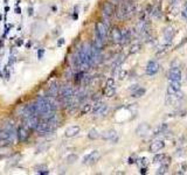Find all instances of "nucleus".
<instances>
[{"instance_id": "f257e3e1", "label": "nucleus", "mask_w": 187, "mask_h": 175, "mask_svg": "<svg viewBox=\"0 0 187 175\" xmlns=\"http://www.w3.org/2000/svg\"><path fill=\"white\" fill-rule=\"evenodd\" d=\"M74 92H75V90H74V88H73L71 84H65V85L60 87L57 99L60 102V105H62V108L69 109L73 105Z\"/></svg>"}, {"instance_id": "f03ea898", "label": "nucleus", "mask_w": 187, "mask_h": 175, "mask_svg": "<svg viewBox=\"0 0 187 175\" xmlns=\"http://www.w3.org/2000/svg\"><path fill=\"white\" fill-rule=\"evenodd\" d=\"M95 34L98 35L99 37L105 42L108 39V34H109V28L103 23L102 21L96 22L95 25Z\"/></svg>"}, {"instance_id": "7ed1b4c3", "label": "nucleus", "mask_w": 187, "mask_h": 175, "mask_svg": "<svg viewBox=\"0 0 187 175\" xmlns=\"http://www.w3.org/2000/svg\"><path fill=\"white\" fill-rule=\"evenodd\" d=\"M22 120H23V126L27 130L35 131V129H36V126H38V124L40 121V117L39 116H28Z\"/></svg>"}, {"instance_id": "20e7f679", "label": "nucleus", "mask_w": 187, "mask_h": 175, "mask_svg": "<svg viewBox=\"0 0 187 175\" xmlns=\"http://www.w3.org/2000/svg\"><path fill=\"white\" fill-rule=\"evenodd\" d=\"M92 112L95 114V117H103L107 114L108 112V105L105 103L98 102L92 106Z\"/></svg>"}, {"instance_id": "39448f33", "label": "nucleus", "mask_w": 187, "mask_h": 175, "mask_svg": "<svg viewBox=\"0 0 187 175\" xmlns=\"http://www.w3.org/2000/svg\"><path fill=\"white\" fill-rule=\"evenodd\" d=\"M99 158H101V154H99L98 151H92V152H90V153L87 154V155L84 156V159H83V164L89 165V166L95 165L99 160Z\"/></svg>"}, {"instance_id": "423d86ee", "label": "nucleus", "mask_w": 187, "mask_h": 175, "mask_svg": "<svg viewBox=\"0 0 187 175\" xmlns=\"http://www.w3.org/2000/svg\"><path fill=\"white\" fill-rule=\"evenodd\" d=\"M102 13L105 18H111L115 14V5L111 1H105L102 5Z\"/></svg>"}, {"instance_id": "0eeeda50", "label": "nucleus", "mask_w": 187, "mask_h": 175, "mask_svg": "<svg viewBox=\"0 0 187 175\" xmlns=\"http://www.w3.org/2000/svg\"><path fill=\"white\" fill-rule=\"evenodd\" d=\"M145 71H146V75H149V76L155 75L159 71V63L157 61H153V60L152 61H149L147 64H146Z\"/></svg>"}, {"instance_id": "6e6552de", "label": "nucleus", "mask_w": 187, "mask_h": 175, "mask_svg": "<svg viewBox=\"0 0 187 175\" xmlns=\"http://www.w3.org/2000/svg\"><path fill=\"white\" fill-rule=\"evenodd\" d=\"M17 138L20 142H26L29 138V130H27L25 126H20L17 129Z\"/></svg>"}, {"instance_id": "1a4fd4ad", "label": "nucleus", "mask_w": 187, "mask_h": 175, "mask_svg": "<svg viewBox=\"0 0 187 175\" xmlns=\"http://www.w3.org/2000/svg\"><path fill=\"white\" fill-rule=\"evenodd\" d=\"M167 77L170 81H180L181 79V70L178 67H172L167 73Z\"/></svg>"}, {"instance_id": "9d476101", "label": "nucleus", "mask_w": 187, "mask_h": 175, "mask_svg": "<svg viewBox=\"0 0 187 175\" xmlns=\"http://www.w3.org/2000/svg\"><path fill=\"white\" fill-rule=\"evenodd\" d=\"M59 91H60V84H59L57 82H53V83L48 87V89H47L46 96H50V97H55V98H57Z\"/></svg>"}, {"instance_id": "9b49d317", "label": "nucleus", "mask_w": 187, "mask_h": 175, "mask_svg": "<svg viewBox=\"0 0 187 175\" xmlns=\"http://www.w3.org/2000/svg\"><path fill=\"white\" fill-rule=\"evenodd\" d=\"M150 131H151L150 125L146 124V123H142V124L138 125V127H137V130H136V133H137V135H139V137H145V135H147V134L150 133Z\"/></svg>"}, {"instance_id": "f8f14e48", "label": "nucleus", "mask_w": 187, "mask_h": 175, "mask_svg": "<svg viewBox=\"0 0 187 175\" xmlns=\"http://www.w3.org/2000/svg\"><path fill=\"white\" fill-rule=\"evenodd\" d=\"M46 121H47V124H48V126H49L50 132H54L56 129L59 127V125H60V120H59V116H57V114L52 116L50 118L46 119Z\"/></svg>"}, {"instance_id": "ddd939ff", "label": "nucleus", "mask_w": 187, "mask_h": 175, "mask_svg": "<svg viewBox=\"0 0 187 175\" xmlns=\"http://www.w3.org/2000/svg\"><path fill=\"white\" fill-rule=\"evenodd\" d=\"M164 147H165V142L163 141V140H153V141L151 142L149 150H150L151 153H155V152L161 151Z\"/></svg>"}, {"instance_id": "4468645a", "label": "nucleus", "mask_w": 187, "mask_h": 175, "mask_svg": "<svg viewBox=\"0 0 187 175\" xmlns=\"http://www.w3.org/2000/svg\"><path fill=\"white\" fill-rule=\"evenodd\" d=\"M111 40L113 43H121L122 41V31L118 27H113L110 32Z\"/></svg>"}, {"instance_id": "2eb2a0df", "label": "nucleus", "mask_w": 187, "mask_h": 175, "mask_svg": "<svg viewBox=\"0 0 187 175\" xmlns=\"http://www.w3.org/2000/svg\"><path fill=\"white\" fill-rule=\"evenodd\" d=\"M174 28L173 27H171V26H167L164 28V31H163V36H164V40H165L166 42H171L172 41V39L174 37Z\"/></svg>"}, {"instance_id": "dca6fc26", "label": "nucleus", "mask_w": 187, "mask_h": 175, "mask_svg": "<svg viewBox=\"0 0 187 175\" xmlns=\"http://www.w3.org/2000/svg\"><path fill=\"white\" fill-rule=\"evenodd\" d=\"M180 89H181L180 81H171L170 85L167 88V95H174L176 92L180 91Z\"/></svg>"}, {"instance_id": "f3484780", "label": "nucleus", "mask_w": 187, "mask_h": 175, "mask_svg": "<svg viewBox=\"0 0 187 175\" xmlns=\"http://www.w3.org/2000/svg\"><path fill=\"white\" fill-rule=\"evenodd\" d=\"M102 138L104 140H110L112 142H116L118 140V135H117V132L115 130H108L102 134Z\"/></svg>"}, {"instance_id": "a211bd4d", "label": "nucleus", "mask_w": 187, "mask_h": 175, "mask_svg": "<svg viewBox=\"0 0 187 175\" xmlns=\"http://www.w3.org/2000/svg\"><path fill=\"white\" fill-rule=\"evenodd\" d=\"M182 98H184V93L178 91L174 95H168V98L166 99V103L167 104H176V103H179Z\"/></svg>"}, {"instance_id": "6ab92c4d", "label": "nucleus", "mask_w": 187, "mask_h": 175, "mask_svg": "<svg viewBox=\"0 0 187 175\" xmlns=\"http://www.w3.org/2000/svg\"><path fill=\"white\" fill-rule=\"evenodd\" d=\"M80 131H81V127L80 126L73 125V126L67 127L65 134H66V137H68V138H73V137H76L77 134L80 133Z\"/></svg>"}, {"instance_id": "aec40b11", "label": "nucleus", "mask_w": 187, "mask_h": 175, "mask_svg": "<svg viewBox=\"0 0 187 175\" xmlns=\"http://www.w3.org/2000/svg\"><path fill=\"white\" fill-rule=\"evenodd\" d=\"M130 40H131V31H129V29H124V31H122L121 43L126 44L128 42H130Z\"/></svg>"}, {"instance_id": "412c9836", "label": "nucleus", "mask_w": 187, "mask_h": 175, "mask_svg": "<svg viewBox=\"0 0 187 175\" xmlns=\"http://www.w3.org/2000/svg\"><path fill=\"white\" fill-rule=\"evenodd\" d=\"M34 171H35V173H38V174H49V169H48V167L46 166V165H40V166H36L35 168H34Z\"/></svg>"}, {"instance_id": "4be33fe9", "label": "nucleus", "mask_w": 187, "mask_h": 175, "mask_svg": "<svg viewBox=\"0 0 187 175\" xmlns=\"http://www.w3.org/2000/svg\"><path fill=\"white\" fill-rule=\"evenodd\" d=\"M144 95H145V89H144V88H137V89H134V91L132 92V97H133V98H140Z\"/></svg>"}, {"instance_id": "5701e85b", "label": "nucleus", "mask_w": 187, "mask_h": 175, "mask_svg": "<svg viewBox=\"0 0 187 175\" xmlns=\"http://www.w3.org/2000/svg\"><path fill=\"white\" fill-rule=\"evenodd\" d=\"M103 92H104V95H105L107 97H112V96H115V93H116V89H115V87H107V85H105Z\"/></svg>"}, {"instance_id": "b1692460", "label": "nucleus", "mask_w": 187, "mask_h": 175, "mask_svg": "<svg viewBox=\"0 0 187 175\" xmlns=\"http://www.w3.org/2000/svg\"><path fill=\"white\" fill-rule=\"evenodd\" d=\"M91 110H92V105H91L90 103H87V104L82 105V108H81V110H80V114H81V116L87 114V113H89Z\"/></svg>"}, {"instance_id": "393cba45", "label": "nucleus", "mask_w": 187, "mask_h": 175, "mask_svg": "<svg viewBox=\"0 0 187 175\" xmlns=\"http://www.w3.org/2000/svg\"><path fill=\"white\" fill-rule=\"evenodd\" d=\"M88 138L90 139V140H96V139H98L99 138L98 131L95 130V129H91V130L88 132Z\"/></svg>"}, {"instance_id": "a878e982", "label": "nucleus", "mask_w": 187, "mask_h": 175, "mask_svg": "<svg viewBox=\"0 0 187 175\" xmlns=\"http://www.w3.org/2000/svg\"><path fill=\"white\" fill-rule=\"evenodd\" d=\"M166 130H167V125L166 124H160L157 129H154L153 134H163V133L166 132Z\"/></svg>"}, {"instance_id": "bb28decb", "label": "nucleus", "mask_w": 187, "mask_h": 175, "mask_svg": "<svg viewBox=\"0 0 187 175\" xmlns=\"http://www.w3.org/2000/svg\"><path fill=\"white\" fill-rule=\"evenodd\" d=\"M166 159L165 154H155L153 158V164H161L164 162Z\"/></svg>"}, {"instance_id": "cd10ccee", "label": "nucleus", "mask_w": 187, "mask_h": 175, "mask_svg": "<svg viewBox=\"0 0 187 175\" xmlns=\"http://www.w3.org/2000/svg\"><path fill=\"white\" fill-rule=\"evenodd\" d=\"M77 159H78V156H77L76 154H69V155L67 156V162L69 165L75 164L77 161Z\"/></svg>"}, {"instance_id": "c85d7f7f", "label": "nucleus", "mask_w": 187, "mask_h": 175, "mask_svg": "<svg viewBox=\"0 0 187 175\" xmlns=\"http://www.w3.org/2000/svg\"><path fill=\"white\" fill-rule=\"evenodd\" d=\"M167 171H168V166H167V165L165 166V164H164V165H161V166L158 168V171H157L155 173H157L158 175L166 174V173H167Z\"/></svg>"}, {"instance_id": "c756f323", "label": "nucleus", "mask_w": 187, "mask_h": 175, "mask_svg": "<svg viewBox=\"0 0 187 175\" xmlns=\"http://www.w3.org/2000/svg\"><path fill=\"white\" fill-rule=\"evenodd\" d=\"M140 48H142V46L139 43H136L131 46V48H130V50H129V53L130 54H136V53H138L139 50H140Z\"/></svg>"}, {"instance_id": "7c9ffc66", "label": "nucleus", "mask_w": 187, "mask_h": 175, "mask_svg": "<svg viewBox=\"0 0 187 175\" xmlns=\"http://www.w3.org/2000/svg\"><path fill=\"white\" fill-rule=\"evenodd\" d=\"M123 62H124V56L121 55L119 57H117V58H116V61L113 62V66L112 67H113V68H119V66H121Z\"/></svg>"}, {"instance_id": "2f4dec72", "label": "nucleus", "mask_w": 187, "mask_h": 175, "mask_svg": "<svg viewBox=\"0 0 187 175\" xmlns=\"http://www.w3.org/2000/svg\"><path fill=\"white\" fill-rule=\"evenodd\" d=\"M151 14H152L153 18H159L160 16V8H159V6H155L153 10L151 11Z\"/></svg>"}, {"instance_id": "473e14b6", "label": "nucleus", "mask_w": 187, "mask_h": 175, "mask_svg": "<svg viewBox=\"0 0 187 175\" xmlns=\"http://www.w3.org/2000/svg\"><path fill=\"white\" fill-rule=\"evenodd\" d=\"M126 76H128V71H126V70H121V69H118V78H119V79H124Z\"/></svg>"}, {"instance_id": "72a5a7b5", "label": "nucleus", "mask_w": 187, "mask_h": 175, "mask_svg": "<svg viewBox=\"0 0 187 175\" xmlns=\"http://www.w3.org/2000/svg\"><path fill=\"white\" fill-rule=\"evenodd\" d=\"M107 87H115V79L113 78H108L107 79Z\"/></svg>"}, {"instance_id": "f704fd0d", "label": "nucleus", "mask_w": 187, "mask_h": 175, "mask_svg": "<svg viewBox=\"0 0 187 175\" xmlns=\"http://www.w3.org/2000/svg\"><path fill=\"white\" fill-rule=\"evenodd\" d=\"M138 164L140 165V166H146V165H147V159H146V158H143V159H140V161H139Z\"/></svg>"}, {"instance_id": "c9c22d12", "label": "nucleus", "mask_w": 187, "mask_h": 175, "mask_svg": "<svg viewBox=\"0 0 187 175\" xmlns=\"http://www.w3.org/2000/svg\"><path fill=\"white\" fill-rule=\"evenodd\" d=\"M182 16L184 18H187V1L185 2L184 5V11H182Z\"/></svg>"}, {"instance_id": "e433bc0d", "label": "nucleus", "mask_w": 187, "mask_h": 175, "mask_svg": "<svg viewBox=\"0 0 187 175\" xmlns=\"http://www.w3.org/2000/svg\"><path fill=\"white\" fill-rule=\"evenodd\" d=\"M63 43H65V39H60V41H57V44H59V46H62Z\"/></svg>"}, {"instance_id": "4c0bfd02", "label": "nucleus", "mask_w": 187, "mask_h": 175, "mask_svg": "<svg viewBox=\"0 0 187 175\" xmlns=\"http://www.w3.org/2000/svg\"><path fill=\"white\" fill-rule=\"evenodd\" d=\"M179 1H180V0H171V2H172L173 5H176V4L179 2Z\"/></svg>"}]
</instances>
